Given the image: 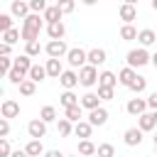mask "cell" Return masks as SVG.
<instances>
[{"mask_svg":"<svg viewBox=\"0 0 157 157\" xmlns=\"http://www.w3.org/2000/svg\"><path fill=\"white\" fill-rule=\"evenodd\" d=\"M27 132H29V137H44L47 135V120H42V118H34V120H29L27 123Z\"/></svg>","mask_w":157,"mask_h":157,"instance_id":"6","label":"cell"},{"mask_svg":"<svg viewBox=\"0 0 157 157\" xmlns=\"http://www.w3.org/2000/svg\"><path fill=\"white\" fill-rule=\"evenodd\" d=\"M34 91H37V81L27 76V78L20 83V93H22V96H34Z\"/></svg>","mask_w":157,"mask_h":157,"instance_id":"32","label":"cell"},{"mask_svg":"<svg viewBox=\"0 0 157 157\" xmlns=\"http://www.w3.org/2000/svg\"><path fill=\"white\" fill-rule=\"evenodd\" d=\"M137 125H140L145 132L155 130V128H157V118H155V110H152V113H147V110H145V113H140V115H137Z\"/></svg>","mask_w":157,"mask_h":157,"instance_id":"11","label":"cell"},{"mask_svg":"<svg viewBox=\"0 0 157 157\" xmlns=\"http://www.w3.org/2000/svg\"><path fill=\"white\" fill-rule=\"evenodd\" d=\"M81 2H83V5H96L98 0H81Z\"/></svg>","mask_w":157,"mask_h":157,"instance_id":"49","label":"cell"},{"mask_svg":"<svg viewBox=\"0 0 157 157\" xmlns=\"http://www.w3.org/2000/svg\"><path fill=\"white\" fill-rule=\"evenodd\" d=\"M125 61L130 64V66H145V64H152V54H147V49L140 44L137 49H130L128 52V56H125Z\"/></svg>","mask_w":157,"mask_h":157,"instance_id":"2","label":"cell"},{"mask_svg":"<svg viewBox=\"0 0 157 157\" xmlns=\"http://www.w3.org/2000/svg\"><path fill=\"white\" fill-rule=\"evenodd\" d=\"M20 37H22V29H15V27H10V29L2 32V42H7V44H15Z\"/></svg>","mask_w":157,"mask_h":157,"instance_id":"34","label":"cell"},{"mask_svg":"<svg viewBox=\"0 0 157 157\" xmlns=\"http://www.w3.org/2000/svg\"><path fill=\"white\" fill-rule=\"evenodd\" d=\"M10 12H12L15 17L25 20V17L32 12V7H29V2H22V0H12V5H10Z\"/></svg>","mask_w":157,"mask_h":157,"instance_id":"12","label":"cell"},{"mask_svg":"<svg viewBox=\"0 0 157 157\" xmlns=\"http://www.w3.org/2000/svg\"><path fill=\"white\" fill-rule=\"evenodd\" d=\"M27 76H29V78H34V81L39 83V81H44L49 74H47V66H42V64H32V69H29V74H27Z\"/></svg>","mask_w":157,"mask_h":157,"instance_id":"27","label":"cell"},{"mask_svg":"<svg viewBox=\"0 0 157 157\" xmlns=\"http://www.w3.org/2000/svg\"><path fill=\"white\" fill-rule=\"evenodd\" d=\"M128 88H130V91H135V93H142V91L147 88V78L137 74V76H135V78L130 81V86H128Z\"/></svg>","mask_w":157,"mask_h":157,"instance_id":"33","label":"cell"},{"mask_svg":"<svg viewBox=\"0 0 157 157\" xmlns=\"http://www.w3.org/2000/svg\"><path fill=\"white\" fill-rule=\"evenodd\" d=\"M123 2H132V5H135V2H137V0H123Z\"/></svg>","mask_w":157,"mask_h":157,"instance_id":"52","label":"cell"},{"mask_svg":"<svg viewBox=\"0 0 157 157\" xmlns=\"http://www.w3.org/2000/svg\"><path fill=\"white\" fill-rule=\"evenodd\" d=\"M42 15H44V20H47V22H56V20H61V15H64V12H61V7H59V5H49Z\"/></svg>","mask_w":157,"mask_h":157,"instance_id":"29","label":"cell"},{"mask_svg":"<svg viewBox=\"0 0 157 157\" xmlns=\"http://www.w3.org/2000/svg\"><path fill=\"white\" fill-rule=\"evenodd\" d=\"M12 17H15L12 12H10V15H7V12H2V15H0V29H2V32L12 27Z\"/></svg>","mask_w":157,"mask_h":157,"instance_id":"40","label":"cell"},{"mask_svg":"<svg viewBox=\"0 0 157 157\" xmlns=\"http://www.w3.org/2000/svg\"><path fill=\"white\" fill-rule=\"evenodd\" d=\"M115 83H120V78L113 71H101L98 74V86H113L115 88Z\"/></svg>","mask_w":157,"mask_h":157,"instance_id":"23","label":"cell"},{"mask_svg":"<svg viewBox=\"0 0 157 157\" xmlns=\"http://www.w3.org/2000/svg\"><path fill=\"white\" fill-rule=\"evenodd\" d=\"M12 66H15V59H12V56H7V54H0V71H2L5 76L12 71Z\"/></svg>","mask_w":157,"mask_h":157,"instance_id":"37","label":"cell"},{"mask_svg":"<svg viewBox=\"0 0 157 157\" xmlns=\"http://www.w3.org/2000/svg\"><path fill=\"white\" fill-rule=\"evenodd\" d=\"M47 155H49V157H64V152H59V150H49Z\"/></svg>","mask_w":157,"mask_h":157,"instance_id":"48","label":"cell"},{"mask_svg":"<svg viewBox=\"0 0 157 157\" xmlns=\"http://www.w3.org/2000/svg\"><path fill=\"white\" fill-rule=\"evenodd\" d=\"M105 59H108V54H105V49H101V47H93V49L88 52V64H93V66L105 64Z\"/></svg>","mask_w":157,"mask_h":157,"instance_id":"18","label":"cell"},{"mask_svg":"<svg viewBox=\"0 0 157 157\" xmlns=\"http://www.w3.org/2000/svg\"><path fill=\"white\" fill-rule=\"evenodd\" d=\"M71 123H74V120H69L66 115L59 118V123H56V132H59L61 137H69V135L74 132V125H71Z\"/></svg>","mask_w":157,"mask_h":157,"instance_id":"25","label":"cell"},{"mask_svg":"<svg viewBox=\"0 0 157 157\" xmlns=\"http://www.w3.org/2000/svg\"><path fill=\"white\" fill-rule=\"evenodd\" d=\"M150 5H152V10H155V12H157V0H152V2H150Z\"/></svg>","mask_w":157,"mask_h":157,"instance_id":"51","label":"cell"},{"mask_svg":"<svg viewBox=\"0 0 157 157\" xmlns=\"http://www.w3.org/2000/svg\"><path fill=\"white\" fill-rule=\"evenodd\" d=\"M42 22H47L42 12H29V15L25 17V22H22V39H25V42L39 39V32H42Z\"/></svg>","mask_w":157,"mask_h":157,"instance_id":"1","label":"cell"},{"mask_svg":"<svg viewBox=\"0 0 157 157\" xmlns=\"http://www.w3.org/2000/svg\"><path fill=\"white\" fill-rule=\"evenodd\" d=\"M15 66L17 69H22L25 74H29V69H32V56L25 52V54H20V56H15Z\"/></svg>","mask_w":157,"mask_h":157,"instance_id":"30","label":"cell"},{"mask_svg":"<svg viewBox=\"0 0 157 157\" xmlns=\"http://www.w3.org/2000/svg\"><path fill=\"white\" fill-rule=\"evenodd\" d=\"M137 34H140V32L132 27V22H125V25L120 27V39H123V42H132V39H137Z\"/></svg>","mask_w":157,"mask_h":157,"instance_id":"22","label":"cell"},{"mask_svg":"<svg viewBox=\"0 0 157 157\" xmlns=\"http://www.w3.org/2000/svg\"><path fill=\"white\" fill-rule=\"evenodd\" d=\"M39 118H42V120H47V123L59 120V118H56V108H54V105H44V108L39 110Z\"/></svg>","mask_w":157,"mask_h":157,"instance_id":"36","label":"cell"},{"mask_svg":"<svg viewBox=\"0 0 157 157\" xmlns=\"http://www.w3.org/2000/svg\"><path fill=\"white\" fill-rule=\"evenodd\" d=\"M7 132H10V118H0V137H7Z\"/></svg>","mask_w":157,"mask_h":157,"instance_id":"44","label":"cell"},{"mask_svg":"<svg viewBox=\"0 0 157 157\" xmlns=\"http://www.w3.org/2000/svg\"><path fill=\"white\" fill-rule=\"evenodd\" d=\"M155 150H157V145H155Z\"/></svg>","mask_w":157,"mask_h":157,"instance_id":"55","label":"cell"},{"mask_svg":"<svg viewBox=\"0 0 157 157\" xmlns=\"http://www.w3.org/2000/svg\"><path fill=\"white\" fill-rule=\"evenodd\" d=\"M98 147L91 142V137H81L78 140V155H96Z\"/></svg>","mask_w":157,"mask_h":157,"instance_id":"28","label":"cell"},{"mask_svg":"<svg viewBox=\"0 0 157 157\" xmlns=\"http://www.w3.org/2000/svg\"><path fill=\"white\" fill-rule=\"evenodd\" d=\"M59 103H61V108H69V105H76V103H81V98L74 93V88H64V93L59 96Z\"/></svg>","mask_w":157,"mask_h":157,"instance_id":"19","label":"cell"},{"mask_svg":"<svg viewBox=\"0 0 157 157\" xmlns=\"http://www.w3.org/2000/svg\"><path fill=\"white\" fill-rule=\"evenodd\" d=\"M25 152H27L29 157H39V155L44 152V147H42V140H39V137H32V140L25 145Z\"/></svg>","mask_w":157,"mask_h":157,"instance_id":"21","label":"cell"},{"mask_svg":"<svg viewBox=\"0 0 157 157\" xmlns=\"http://www.w3.org/2000/svg\"><path fill=\"white\" fill-rule=\"evenodd\" d=\"M56 5L61 7V12H64V15H69V12H74V7H76V2H74V0H59Z\"/></svg>","mask_w":157,"mask_h":157,"instance_id":"43","label":"cell"},{"mask_svg":"<svg viewBox=\"0 0 157 157\" xmlns=\"http://www.w3.org/2000/svg\"><path fill=\"white\" fill-rule=\"evenodd\" d=\"M152 66H155V69H157V52H155V54H152Z\"/></svg>","mask_w":157,"mask_h":157,"instance_id":"50","label":"cell"},{"mask_svg":"<svg viewBox=\"0 0 157 157\" xmlns=\"http://www.w3.org/2000/svg\"><path fill=\"white\" fill-rule=\"evenodd\" d=\"M59 83H61L64 88H74V86H78V74L74 71V66H71L69 71H61V76H59Z\"/></svg>","mask_w":157,"mask_h":157,"instance_id":"14","label":"cell"},{"mask_svg":"<svg viewBox=\"0 0 157 157\" xmlns=\"http://www.w3.org/2000/svg\"><path fill=\"white\" fill-rule=\"evenodd\" d=\"M135 76H137V74H135V66H130V64H128L125 69H120V74H118V78H120L123 86H130V81H132Z\"/></svg>","mask_w":157,"mask_h":157,"instance_id":"31","label":"cell"},{"mask_svg":"<svg viewBox=\"0 0 157 157\" xmlns=\"http://www.w3.org/2000/svg\"><path fill=\"white\" fill-rule=\"evenodd\" d=\"M101 101H103V98H101L98 93H91V91H88L86 96H81V105H83V108H88V110L98 108V105H101Z\"/></svg>","mask_w":157,"mask_h":157,"instance_id":"20","label":"cell"},{"mask_svg":"<svg viewBox=\"0 0 157 157\" xmlns=\"http://www.w3.org/2000/svg\"><path fill=\"white\" fill-rule=\"evenodd\" d=\"M29 7H32V12H44L49 5H47V0H29Z\"/></svg>","mask_w":157,"mask_h":157,"instance_id":"42","label":"cell"},{"mask_svg":"<svg viewBox=\"0 0 157 157\" xmlns=\"http://www.w3.org/2000/svg\"><path fill=\"white\" fill-rule=\"evenodd\" d=\"M44 52H47V56H66L69 54V47H66V42L64 39H49L47 42V47H44Z\"/></svg>","mask_w":157,"mask_h":157,"instance_id":"4","label":"cell"},{"mask_svg":"<svg viewBox=\"0 0 157 157\" xmlns=\"http://www.w3.org/2000/svg\"><path fill=\"white\" fill-rule=\"evenodd\" d=\"M142 132H145V130H142L140 125H137V128H128V130H125V135H123L125 145H128V147H137V145L142 142Z\"/></svg>","mask_w":157,"mask_h":157,"instance_id":"7","label":"cell"},{"mask_svg":"<svg viewBox=\"0 0 157 157\" xmlns=\"http://www.w3.org/2000/svg\"><path fill=\"white\" fill-rule=\"evenodd\" d=\"M25 52H27L29 56H39V52H42V44H39L37 39H32V42H25Z\"/></svg>","mask_w":157,"mask_h":157,"instance_id":"38","label":"cell"},{"mask_svg":"<svg viewBox=\"0 0 157 157\" xmlns=\"http://www.w3.org/2000/svg\"><path fill=\"white\" fill-rule=\"evenodd\" d=\"M137 42H140L142 47H150V44H157V34H155L152 29H140V34H137Z\"/></svg>","mask_w":157,"mask_h":157,"instance_id":"26","label":"cell"},{"mask_svg":"<svg viewBox=\"0 0 157 157\" xmlns=\"http://www.w3.org/2000/svg\"><path fill=\"white\" fill-rule=\"evenodd\" d=\"M0 115H5V118H17V115H20V103H17L15 98H5L2 105H0Z\"/></svg>","mask_w":157,"mask_h":157,"instance_id":"8","label":"cell"},{"mask_svg":"<svg viewBox=\"0 0 157 157\" xmlns=\"http://www.w3.org/2000/svg\"><path fill=\"white\" fill-rule=\"evenodd\" d=\"M66 61H69V66H74V69H81V66L88 61V52H83L81 47H74V49H69V54H66Z\"/></svg>","mask_w":157,"mask_h":157,"instance_id":"5","label":"cell"},{"mask_svg":"<svg viewBox=\"0 0 157 157\" xmlns=\"http://www.w3.org/2000/svg\"><path fill=\"white\" fill-rule=\"evenodd\" d=\"M64 115H66L69 120L78 123V120L83 118V105H81V103H76V105H69V108H64Z\"/></svg>","mask_w":157,"mask_h":157,"instance_id":"24","label":"cell"},{"mask_svg":"<svg viewBox=\"0 0 157 157\" xmlns=\"http://www.w3.org/2000/svg\"><path fill=\"white\" fill-rule=\"evenodd\" d=\"M155 145H157V135H155Z\"/></svg>","mask_w":157,"mask_h":157,"instance_id":"53","label":"cell"},{"mask_svg":"<svg viewBox=\"0 0 157 157\" xmlns=\"http://www.w3.org/2000/svg\"><path fill=\"white\" fill-rule=\"evenodd\" d=\"M7 78H10V83H15V86H20L25 78H27V74L22 71V69H17V66H12V71L7 74Z\"/></svg>","mask_w":157,"mask_h":157,"instance_id":"35","label":"cell"},{"mask_svg":"<svg viewBox=\"0 0 157 157\" xmlns=\"http://www.w3.org/2000/svg\"><path fill=\"white\" fill-rule=\"evenodd\" d=\"M44 66H47V74H49L52 78H59V76H61V71H64V69H61V59H59V56H49Z\"/></svg>","mask_w":157,"mask_h":157,"instance_id":"16","label":"cell"},{"mask_svg":"<svg viewBox=\"0 0 157 157\" xmlns=\"http://www.w3.org/2000/svg\"><path fill=\"white\" fill-rule=\"evenodd\" d=\"M93 123L91 120H78V123H74V135L76 137H91V132H93Z\"/></svg>","mask_w":157,"mask_h":157,"instance_id":"15","label":"cell"},{"mask_svg":"<svg viewBox=\"0 0 157 157\" xmlns=\"http://www.w3.org/2000/svg\"><path fill=\"white\" fill-rule=\"evenodd\" d=\"M150 105H147V98H130L128 101V105H125V110L130 113V115H140V113H145Z\"/></svg>","mask_w":157,"mask_h":157,"instance_id":"9","label":"cell"},{"mask_svg":"<svg viewBox=\"0 0 157 157\" xmlns=\"http://www.w3.org/2000/svg\"><path fill=\"white\" fill-rule=\"evenodd\" d=\"M147 105H150V108H152V110H157V91H155V93H150V96H147Z\"/></svg>","mask_w":157,"mask_h":157,"instance_id":"46","label":"cell"},{"mask_svg":"<svg viewBox=\"0 0 157 157\" xmlns=\"http://www.w3.org/2000/svg\"><path fill=\"white\" fill-rule=\"evenodd\" d=\"M10 52H12V44L2 42V47H0V54H7V56H10Z\"/></svg>","mask_w":157,"mask_h":157,"instance_id":"47","label":"cell"},{"mask_svg":"<svg viewBox=\"0 0 157 157\" xmlns=\"http://www.w3.org/2000/svg\"><path fill=\"white\" fill-rule=\"evenodd\" d=\"M47 34H49V39H61V37L66 34L64 22H61V20H56V22H47Z\"/></svg>","mask_w":157,"mask_h":157,"instance_id":"13","label":"cell"},{"mask_svg":"<svg viewBox=\"0 0 157 157\" xmlns=\"http://www.w3.org/2000/svg\"><path fill=\"white\" fill-rule=\"evenodd\" d=\"M98 96H101L103 101H113L115 88H113V86H98Z\"/></svg>","mask_w":157,"mask_h":157,"instance_id":"39","label":"cell"},{"mask_svg":"<svg viewBox=\"0 0 157 157\" xmlns=\"http://www.w3.org/2000/svg\"><path fill=\"white\" fill-rule=\"evenodd\" d=\"M155 118H157V110H155Z\"/></svg>","mask_w":157,"mask_h":157,"instance_id":"54","label":"cell"},{"mask_svg":"<svg viewBox=\"0 0 157 157\" xmlns=\"http://www.w3.org/2000/svg\"><path fill=\"white\" fill-rule=\"evenodd\" d=\"M78 83L86 86V88H91L93 83H98V66H93V64L86 61V64L78 69Z\"/></svg>","mask_w":157,"mask_h":157,"instance_id":"3","label":"cell"},{"mask_svg":"<svg viewBox=\"0 0 157 157\" xmlns=\"http://www.w3.org/2000/svg\"><path fill=\"white\" fill-rule=\"evenodd\" d=\"M96 155H101V157H113V155H115V150H113V145L103 142V145H98V152H96Z\"/></svg>","mask_w":157,"mask_h":157,"instance_id":"41","label":"cell"},{"mask_svg":"<svg viewBox=\"0 0 157 157\" xmlns=\"http://www.w3.org/2000/svg\"><path fill=\"white\" fill-rule=\"evenodd\" d=\"M0 155H2V157H10V155H12V152H10V142H7L5 137H0Z\"/></svg>","mask_w":157,"mask_h":157,"instance_id":"45","label":"cell"},{"mask_svg":"<svg viewBox=\"0 0 157 157\" xmlns=\"http://www.w3.org/2000/svg\"><path fill=\"white\" fill-rule=\"evenodd\" d=\"M118 15H120V20H123V22H132V20H137V10H135V5H132V2H123Z\"/></svg>","mask_w":157,"mask_h":157,"instance_id":"17","label":"cell"},{"mask_svg":"<svg viewBox=\"0 0 157 157\" xmlns=\"http://www.w3.org/2000/svg\"><path fill=\"white\" fill-rule=\"evenodd\" d=\"M88 120H91L96 128H101V125H105V123H108V110H105L103 105H98V108L88 110Z\"/></svg>","mask_w":157,"mask_h":157,"instance_id":"10","label":"cell"}]
</instances>
